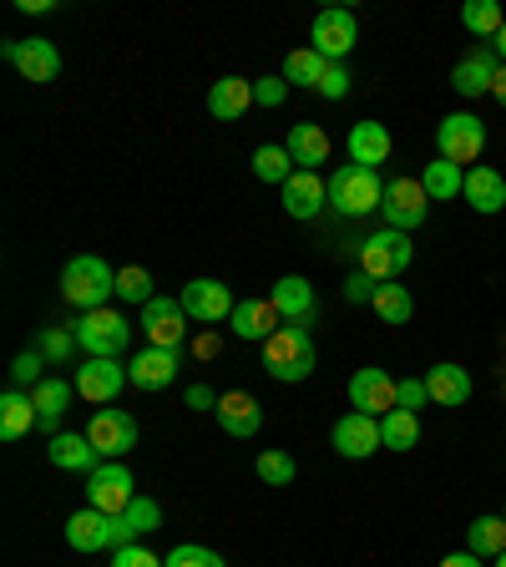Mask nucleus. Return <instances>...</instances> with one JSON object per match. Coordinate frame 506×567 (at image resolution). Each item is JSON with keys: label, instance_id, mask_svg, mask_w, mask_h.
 I'll return each instance as SVG.
<instances>
[{"label": "nucleus", "instance_id": "obj_1", "mask_svg": "<svg viewBox=\"0 0 506 567\" xmlns=\"http://www.w3.org/2000/svg\"><path fill=\"white\" fill-rule=\"evenodd\" d=\"M112 295H117V274L106 269V259H96V254L66 259V269H61V299H66L71 309L92 315V309H106Z\"/></svg>", "mask_w": 506, "mask_h": 567}, {"label": "nucleus", "instance_id": "obj_2", "mask_svg": "<svg viewBox=\"0 0 506 567\" xmlns=\"http://www.w3.org/2000/svg\"><path fill=\"white\" fill-rule=\"evenodd\" d=\"M314 334L299 330V324H283L273 340H264V370L279 385H299V380L314 375Z\"/></svg>", "mask_w": 506, "mask_h": 567}, {"label": "nucleus", "instance_id": "obj_3", "mask_svg": "<svg viewBox=\"0 0 506 567\" xmlns=\"http://www.w3.org/2000/svg\"><path fill=\"white\" fill-rule=\"evenodd\" d=\"M380 198H385V183L370 167H334L330 173V208L344 213V218H365V213H380Z\"/></svg>", "mask_w": 506, "mask_h": 567}, {"label": "nucleus", "instance_id": "obj_4", "mask_svg": "<svg viewBox=\"0 0 506 567\" xmlns=\"http://www.w3.org/2000/svg\"><path fill=\"white\" fill-rule=\"evenodd\" d=\"M411 259H415V244H411V234H401V228H380V234H370L365 244H360V269L380 284L401 279V274L411 269Z\"/></svg>", "mask_w": 506, "mask_h": 567}, {"label": "nucleus", "instance_id": "obj_5", "mask_svg": "<svg viewBox=\"0 0 506 567\" xmlns=\"http://www.w3.org/2000/svg\"><path fill=\"white\" fill-rule=\"evenodd\" d=\"M132 340V319L117 315V309H92L76 324V344L86 350V360H122Z\"/></svg>", "mask_w": 506, "mask_h": 567}, {"label": "nucleus", "instance_id": "obj_6", "mask_svg": "<svg viewBox=\"0 0 506 567\" xmlns=\"http://www.w3.org/2000/svg\"><path fill=\"white\" fill-rule=\"evenodd\" d=\"M436 147L446 163L476 167L486 153V122L476 117V112H451V117H441V127H436Z\"/></svg>", "mask_w": 506, "mask_h": 567}, {"label": "nucleus", "instance_id": "obj_7", "mask_svg": "<svg viewBox=\"0 0 506 567\" xmlns=\"http://www.w3.org/2000/svg\"><path fill=\"white\" fill-rule=\"evenodd\" d=\"M380 218H385V228H401V234L421 228L425 218H431V198H425L421 177H395V183H385V198H380Z\"/></svg>", "mask_w": 506, "mask_h": 567}, {"label": "nucleus", "instance_id": "obj_8", "mask_svg": "<svg viewBox=\"0 0 506 567\" xmlns=\"http://www.w3.org/2000/svg\"><path fill=\"white\" fill-rule=\"evenodd\" d=\"M86 502H92L96 512H106V517H122V512L137 502V482H132V472L122 461H102V466L86 476Z\"/></svg>", "mask_w": 506, "mask_h": 567}, {"label": "nucleus", "instance_id": "obj_9", "mask_svg": "<svg viewBox=\"0 0 506 567\" xmlns=\"http://www.w3.org/2000/svg\"><path fill=\"white\" fill-rule=\"evenodd\" d=\"M142 334L157 350H183V340H188V309H183V299L157 295L153 305H142Z\"/></svg>", "mask_w": 506, "mask_h": 567}, {"label": "nucleus", "instance_id": "obj_10", "mask_svg": "<svg viewBox=\"0 0 506 567\" xmlns=\"http://www.w3.org/2000/svg\"><path fill=\"white\" fill-rule=\"evenodd\" d=\"M6 61L21 71L31 86H47L61 76V51L47 35H31V41H6Z\"/></svg>", "mask_w": 506, "mask_h": 567}, {"label": "nucleus", "instance_id": "obj_11", "mask_svg": "<svg viewBox=\"0 0 506 567\" xmlns=\"http://www.w3.org/2000/svg\"><path fill=\"white\" fill-rule=\"evenodd\" d=\"M314 51L324 61H344L354 51V41H360V21H354V11H344V6H324V11L314 16Z\"/></svg>", "mask_w": 506, "mask_h": 567}, {"label": "nucleus", "instance_id": "obj_12", "mask_svg": "<svg viewBox=\"0 0 506 567\" xmlns=\"http://www.w3.org/2000/svg\"><path fill=\"white\" fill-rule=\"evenodd\" d=\"M86 436H92V446L102 451V461H122L132 446H137V421H132L127 411H117V405H102V411L86 421Z\"/></svg>", "mask_w": 506, "mask_h": 567}, {"label": "nucleus", "instance_id": "obj_13", "mask_svg": "<svg viewBox=\"0 0 506 567\" xmlns=\"http://www.w3.org/2000/svg\"><path fill=\"white\" fill-rule=\"evenodd\" d=\"M330 441H334V456H344V461L375 456V451L385 446V436H380V415H365V411L340 415L334 431H330Z\"/></svg>", "mask_w": 506, "mask_h": 567}, {"label": "nucleus", "instance_id": "obj_14", "mask_svg": "<svg viewBox=\"0 0 506 567\" xmlns=\"http://www.w3.org/2000/svg\"><path fill=\"white\" fill-rule=\"evenodd\" d=\"M183 309H188V319H198V324H224V319H234V289L218 279H193L183 284Z\"/></svg>", "mask_w": 506, "mask_h": 567}, {"label": "nucleus", "instance_id": "obj_15", "mask_svg": "<svg viewBox=\"0 0 506 567\" xmlns=\"http://www.w3.org/2000/svg\"><path fill=\"white\" fill-rule=\"evenodd\" d=\"M273 309H279L283 324H299V330H309V324L319 319L314 284H309L304 274H283V279L273 284Z\"/></svg>", "mask_w": 506, "mask_h": 567}, {"label": "nucleus", "instance_id": "obj_16", "mask_svg": "<svg viewBox=\"0 0 506 567\" xmlns=\"http://www.w3.org/2000/svg\"><path fill=\"white\" fill-rule=\"evenodd\" d=\"M122 385H132V380H127V365H117V360H86V365L76 370V395L92 401L96 411L117 401Z\"/></svg>", "mask_w": 506, "mask_h": 567}, {"label": "nucleus", "instance_id": "obj_17", "mask_svg": "<svg viewBox=\"0 0 506 567\" xmlns=\"http://www.w3.org/2000/svg\"><path fill=\"white\" fill-rule=\"evenodd\" d=\"M496 71H502V61H496V51H486V47L466 51V56H461L456 66H451V92H456V96H466V102H476V96H486V92H492Z\"/></svg>", "mask_w": 506, "mask_h": 567}, {"label": "nucleus", "instance_id": "obj_18", "mask_svg": "<svg viewBox=\"0 0 506 567\" xmlns=\"http://www.w3.org/2000/svg\"><path fill=\"white\" fill-rule=\"evenodd\" d=\"M350 405L365 415H390L395 411V380L385 375L380 365H365L350 375Z\"/></svg>", "mask_w": 506, "mask_h": 567}, {"label": "nucleus", "instance_id": "obj_19", "mask_svg": "<svg viewBox=\"0 0 506 567\" xmlns=\"http://www.w3.org/2000/svg\"><path fill=\"white\" fill-rule=\"evenodd\" d=\"M177 370H183V354L177 350H157V344H147V350H137L127 360V380L137 390H163L177 380Z\"/></svg>", "mask_w": 506, "mask_h": 567}, {"label": "nucleus", "instance_id": "obj_20", "mask_svg": "<svg viewBox=\"0 0 506 567\" xmlns=\"http://www.w3.org/2000/svg\"><path fill=\"white\" fill-rule=\"evenodd\" d=\"M279 193H283V213H289V218H319V213H324V203H330V177L295 173Z\"/></svg>", "mask_w": 506, "mask_h": 567}, {"label": "nucleus", "instance_id": "obj_21", "mask_svg": "<svg viewBox=\"0 0 506 567\" xmlns=\"http://www.w3.org/2000/svg\"><path fill=\"white\" fill-rule=\"evenodd\" d=\"M47 456H51V466H61V472H86L92 476L96 466H102V451L92 446V436H76V431H56L51 436V446H47Z\"/></svg>", "mask_w": 506, "mask_h": 567}, {"label": "nucleus", "instance_id": "obj_22", "mask_svg": "<svg viewBox=\"0 0 506 567\" xmlns=\"http://www.w3.org/2000/svg\"><path fill=\"white\" fill-rule=\"evenodd\" d=\"M66 547L71 553H102L112 547V517L96 507H82L66 517Z\"/></svg>", "mask_w": 506, "mask_h": 567}, {"label": "nucleus", "instance_id": "obj_23", "mask_svg": "<svg viewBox=\"0 0 506 567\" xmlns=\"http://www.w3.org/2000/svg\"><path fill=\"white\" fill-rule=\"evenodd\" d=\"M213 415H218V425H224V436H259V425H264V411L248 390H228V395H218V411Z\"/></svg>", "mask_w": 506, "mask_h": 567}, {"label": "nucleus", "instance_id": "obj_24", "mask_svg": "<svg viewBox=\"0 0 506 567\" xmlns=\"http://www.w3.org/2000/svg\"><path fill=\"white\" fill-rule=\"evenodd\" d=\"M390 127L385 122H354L350 127V163L354 167H370V173H380V163H390Z\"/></svg>", "mask_w": 506, "mask_h": 567}, {"label": "nucleus", "instance_id": "obj_25", "mask_svg": "<svg viewBox=\"0 0 506 567\" xmlns=\"http://www.w3.org/2000/svg\"><path fill=\"white\" fill-rule=\"evenodd\" d=\"M157 527H163V507H157L153 496H137L122 517H112V553L132 547L137 537H147V532H157Z\"/></svg>", "mask_w": 506, "mask_h": 567}, {"label": "nucleus", "instance_id": "obj_26", "mask_svg": "<svg viewBox=\"0 0 506 567\" xmlns=\"http://www.w3.org/2000/svg\"><path fill=\"white\" fill-rule=\"evenodd\" d=\"M283 330L279 309H273V299H238L234 309V334L238 340H273V334Z\"/></svg>", "mask_w": 506, "mask_h": 567}, {"label": "nucleus", "instance_id": "obj_27", "mask_svg": "<svg viewBox=\"0 0 506 567\" xmlns=\"http://www.w3.org/2000/svg\"><path fill=\"white\" fill-rule=\"evenodd\" d=\"M425 390H431V405H466L472 401V375H466V365H451V360H441V365L425 370Z\"/></svg>", "mask_w": 506, "mask_h": 567}, {"label": "nucleus", "instance_id": "obj_28", "mask_svg": "<svg viewBox=\"0 0 506 567\" xmlns=\"http://www.w3.org/2000/svg\"><path fill=\"white\" fill-rule=\"evenodd\" d=\"M461 198L472 203L476 213H502L506 208V177L496 173V167H486V163H476V167H466V193Z\"/></svg>", "mask_w": 506, "mask_h": 567}, {"label": "nucleus", "instance_id": "obj_29", "mask_svg": "<svg viewBox=\"0 0 506 567\" xmlns=\"http://www.w3.org/2000/svg\"><path fill=\"white\" fill-rule=\"evenodd\" d=\"M248 106H254V82L248 76H218L208 86V112L218 122H238Z\"/></svg>", "mask_w": 506, "mask_h": 567}, {"label": "nucleus", "instance_id": "obj_30", "mask_svg": "<svg viewBox=\"0 0 506 567\" xmlns=\"http://www.w3.org/2000/svg\"><path fill=\"white\" fill-rule=\"evenodd\" d=\"M283 147H289V157H295L299 173H319V163H330V132L314 127V122H299Z\"/></svg>", "mask_w": 506, "mask_h": 567}, {"label": "nucleus", "instance_id": "obj_31", "mask_svg": "<svg viewBox=\"0 0 506 567\" xmlns=\"http://www.w3.org/2000/svg\"><path fill=\"white\" fill-rule=\"evenodd\" d=\"M31 425H41V411H35V395L25 390H6L0 395V441H21Z\"/></svg>", "mask_w": 506, "mask_h": 567}, {"label": "nucleus", "instance_id": "obj_32", "mask_svg": "<svg viewBox=\"0 0 506 567\" xmlns=\"http://www.w3.org/2000/svg\"><path fill=\"white\" fill-rule=\"evenodd\" d=\"M421 188H425V198H431V203L461 198V193H466V167H456V163H446V157H436V163H425Z\"/></svg>", "mask_w": 506, "mask_h": 567}, {"label": "nucleus", "instance_id": "obj_33", "mask_svg": "<svg viewBox=\"0 0 506 567\" xmlns=\"http://www.w3.org/2000/svg\"><path fill=\"white\" fill-rule=\"evenodd\" d=\"M31 395H35V411H41V431H51V436H56L61 415H66V405H71V380L47 375L41 385L31 390Z\"/></svg>", "mask_w": 506, "mask_h": 567}, {"label": "nucleus", "instance_id": "obj_34", "mask_svg": "<svg viewBox=\"0 0 506 567\" xmlns=\"http://www.w3.org/2000/svg\"><path fill=\"white\" fill-rule=\"evenodd\" d=\"M324 71H330V61L319 56L314 47H299V51H289V56H283V82H289V86H309V92H319Z\"/></svg>", "mask_w": 506, "mask_h": 567}, {"label": "nucleus", "instance_id": "obj_35", "mask_svg": "<svg viewBox=\"0 0 506 567\" xmlns=\"http://www.w3.org/2000/svg\"><path fill=\"white\" fill-rule=\"evenodd\" d=\"M466 553H476V557L506 553V517L502 512H496V517H476L472 527H466Z\"/></svg>", "mask_w": 506, "mask_h": 567}, {"label": "nucleus", "instance_id": "obj_36", "mask_svg": "<svg viewBox=\"0 0 506 567\" xmlns=\"http://www.w3.org/2000/svg\"><path fill=\"white\" fill-rule=\"evenodd\" d=\"M380 315V324H411V315H415V299H411V289L405 284H380L375 289V305H370Z\"/></svg>", "mask_w": 506, "mask_h": 567}, {"label": "nucleus", "instance_id": "obj_37", "mask_svg": "<svg viewBox=\"0 0 506 567\" xmlns=\"http://www.w3.org/2000/svg\"><path fill=\"white\" fill-rule=\"evenodd\" d=\"M461 25H466L476 41H486V35L496 41L502 25H506V11L496 6V0H466V6H461Z\"/></svg>", "mask_w": 506, "mask_h": 567}, {"label": "nucleus", "instance_id": "obj_38", "mask_svg": "<svg viewBox=\"0 0 506 567\" xmlns=\"http://www.w3.org/2000/svg\"><path fill=\"white\" fill-rule=\"evenodd\" d=\"M380 436H385V451H415L421 446V415L411 411L380 415Z\"/></svg>", "mask_w": 506, "mask_h": 567}, {"label": "nucleus", "instance_id": "obj_39", "mask_svg": "<svg viewBox=\"0 0 506 567\" xmlns=\"http://www.w3.org/2000/svg\"><path fill=\"white\" fill-rule=\"evenodd\" d=\"M299 167H295V157H289V147H273V142H264L259 153H254V177H259V183H289V177H295Z\"/></svg>", "mask_w": 506, "mask_h": 567}, {"label": "nucleus", "instance_id": "obj_40", "mask_svg": "<svg viewBox=\"0 0 506 567\" xmlns=\"http://www.w3.org/2000/svg\"><path fill=\"white\" fill-rule=\"evenodd\" d=\"M117 299H127V305H153V299H157L153 274L142 269V264H127V269H117Z\"/></svg>", "mask_w": 506, "mask_h": 567}, {"label": "nucleus", "instance_id": "obj_41", "mask_svg": "<svg viewBox=\"0 0 506 567\" xmlns=\"http://www.w3.org/2000/svg\"><path fill=\"white\" fill-rule=\"evenodd\" d=\"M254 472H259L269 486H289V482L299 476V466H295V456H289V451L273 446V451H259V461H254Z\"/></svg>", "mask_w": 506, "mask_h": 567}, {"label": "nucleus", "instance_id": "obj_42", "mask_svg": "<svg viewBox=\"0 0 506 567\" xmlns=\"http://www.w3.org/2000/svg\"><path fill=\"white\" fill-rule=\"evenodd\" d=\"M41 380H47V354H41V350H21V354H16V360H11V385L16 390H25V385H41Z\"/></svg>", "mask_w": 506, "mask_h": 567}, {"label": "nucleus", "instance_id": "obj_43", "mask_svg": "<svg viewBox=\"0 0 506 567\" xmlns=\"http://www.w3.org/2000/svg\"><path fill=\"white\" fill-rule=\"evenodd\" d=\"M167 567H228V563L213 553V547L183 543V547H173V553H167Z\"/></svg>", "mask_w": 506, "mask_h": 567}, {"label": "nucleus", "instance_id": "obj_44", "mask_svg": "<svg viewBox=\"0 0 506 567\" xmlns=\"http://www.w3.org/2000/svg\"><path fill=\"white\" fill-rule=\"evenodd\" d=\"M421 405H431V390H425V380H395V411L421 415Z\"/></svg>", "mask_w": 506, "mask_h": 567}, {"label": "nucleus", "instance_id": "obj_45", "mask_svg": "<svg viewBox=\"0 0 506 567\" xmlns=\"http://www.w3.org/2000/svg\"><path fill=\"white\" fill-rule=\"evenodd\" d=\"M375 289H380V279H370L365 269H354L340 295H344V305H375Z\"/></svg>", "mask_w": 506, "mask_h": 567}, {"label": "nucleus", "instance_id": "obj_46", "mask_svg": "<svg viewBox=\"0 0 506 567\" xmlns=\"http://www.w3.org/2000/svg\"><path fill=\"white\" fill-rule=\"evenodd\" d=\"M283 96H289L283 71H279V76L269 71V76H259V82H254V106H269V112H273V106H283Z\"/></svg>", "mask_w": 506, "mask_h": 567}, {"label": "nucleus", "instance_id": "obj_47", "mask_svg": "<svg viewBox=\"0 0 506 567\" xmlns=\"http://www.w3.org/2000/svg\"><path fill=\"white\" fill-rule=\"evenodd\" d=\"M350 71H344V61H330V71H324V82H319V96L324 102H344L350 96Z\"/></svg>", "mask_w": 506, "mask_h": 567}, {"label": "nucleus", "instance_id": "obj_48", "mask_svg": "<svg viewBox=\"0 0 506 567\" xmlns=\"http://www.w3.org/2000/svg\"><path fill=\"white\" fill-rule=\"evenodd\" d=\"M112 567H167V557H157L153 547L132 543V547H117V553H112Z\"/></svg>", "mask_w": 506, "mask_h": 567}, {"label": "nucleus", "instance_id": "obj_49", "mask_svg": "<svg viewBox=\"0 0 506 567\" xmlns=\"http://www.w3.org/2000/svg\"><path fill=\"white\" fill-rule=\"evenodd\" d=\"M35 350L47 354V365H56V360H66V354H71V334L66 330H47Z\"/></svg>", "mask_w": 506, "mask_h": 567}, {"label": "nucleus", "instance_id": "obj_50", "mask_svg": "<svg viewBox=\"0 0 506 567\" xmlns=\"http://www.w3.org/2000/svg\"><path fill=\"white\" fill-rule=\"evenodd\" d=\"M183 405H188V411H218V395H213L203 380H193V390L183 395Z\"/></svg>", "mask_w": 506, "mask_h": 567}, {"label": "nucleus", "instance_id": "obj_51", "mask_svg": "<svg viewBox=\"0 0 506 567\" xmlns=\"http://www.w3.org/2000/svg\"><path fill=\"white\" fill-rule=\"evenodd\" d=\"M486 557H476V553H451V557H441V567H482Z\"/></svg>", "mask_w": 506, "mask_h": 567}, {"label": "nucleus", "instance_id": "obj_52", "mask_svg": "<svg viewBox=\"0 0 506 567\" xmlns=\"http://www.w3.org/2000/svg\"><path fill=\"white\" fill-rule=\"evenodd\" d=\"M492 96H496V102H502V106H506V66H502V71H496V82H492Z\"/></svg>", "mask_w": 506, "mask_h": 567}, {"label": "nucleus", "instance_id": "obj_53", "mask_svg": "<svg viewBox=\"0 0 506 567\" xmlns=\"http://www.w3.org/2000/svg\"><path fill=\"white\" fill-rule=\"evenodd\" d=\"M492 51H496V61L506 66V25H502V35H496V47H492Z\"/></svg>", "mask_w": 506, "mask_h": 567}, {"label": "nucleus", "instance_id": "obj_54", "mask_svg": "<svg viewBox=\"0 0 506 567\" xmlns=\"http://www.w3.org/2000/svg\"><path fill=\"white\" fill-rule=\"evenodd\" d=\"M496 567H506V553H502V557H496Z\"/></svg>", "mask_w": 506, "mask_h": 567}, {"label": "nucleus", "instance_id": "obj_55", "mask_svg": "<svg viewBox=\"0 0 506 567\" xmlns=\"http://www.w3.org/2000/svg\"><path fill=\"white\" fill-rule=\"evenodd\" d=\"M502 517H506V507H502Z\"/></svg>", "mask_w": 506, "mask_h": 567}]
</instances>
